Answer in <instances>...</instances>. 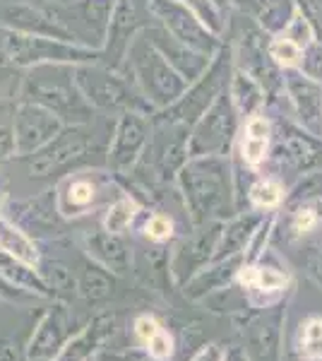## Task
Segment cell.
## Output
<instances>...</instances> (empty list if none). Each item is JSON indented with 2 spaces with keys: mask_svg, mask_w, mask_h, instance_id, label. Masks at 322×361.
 Instances as JSON below:
<instances>
[{
  "mask_svg": "<svg viewBox=\"0 0 322 361\" xmlns=\"http://www.w3.org/2000/svg\"><path fill=\"white\" fill-rule=\"evenodd\" d=\"M178 185L195 224H207L231 214L233 169L226 154L190 157L178 171Z\"/></svg>",
  "mask_w": 322,
  "mask_h": 361,
  "instance_id": "cell-1",
  "label": "cell"
},
{
  "mask_svg": "<svg viewBox=\"0 0 322 361\" xmlns=\"http://www.w3.org/2000/svg\"><path fill=\"white\" fill-rule=\"evenodd\" d=\"M120 73L125 75L142 97V102L154 111L173 106L188 90V80L163 58L159 51L142 32L132 39L128 46L125 61L120 66Z\"/></svg>",
  "mask_w": 322,
  "mask_h": 361,
  "instance_id": "cell-2",
  "label": "cell"
},
{
  "mask_svg": "<svg viewBox=\"0 0 322 361\" xmlns=\"http://www.w3.org/2000/svg\"><path fill=\"white\" fill-rule=\"evenodd\" d=\"M20 99L41 104L66 121L73 123H92L94 109L82 97L75 82V66L70 63H44V66L25 70L20 82Z\"/></svg>",
  "mask_w": 322,
  "mask_h": 361,
  "instance_id": "cell-3",
  "label": "cell"
},
{
  "mask_svg": "<svg viewBox=\"0 0 322 361\" xmlns=\"http://www.w3.org/2000/svg\"><path fill=\"white\" fill-rule=\"evenodd\" d=\"M44 63H101V51L0 25V70H29Z\"/></svg>",
  "mask_w": 322,
  "mask_h": 361,
  "instance_id": "cell-4",
  "label": "cell"
},
{
  "mask_svg": "<svg viewBox=\"0 0 322 361\" xmlns=\"http://www.w3.org/2000/svg\"><path fill=\"white\" fill-rule=\"evenodd\" d=\"M75 82H78L82 97L87 99L94 111H147L151 109L142 102V97L137 94V90L132 87L130 80L104 63H80L75 66Z\"/></svg>",
  "mask_w": 322,
  "mask_h": 361,
  "instance_id": "cell-5",
  "label": "cell"
},
{
  "mask_svg": "<svg viewBox=\"0 0 322 361\" xmlns=\"http://www.w3.org/2000/svg\"><path fill=\"white\" fill-rule=\"evenodd\" d=\"M231 73H233V54H231V44L224 39V46L216 51V56L212 58L209 68L204 70L195 82L188 85L185 94L180 97L173 106L163 109V111H154V114H161L163 118L192 128L197 121H200V116L212 106L214 99L228 87V82H231Z\"/></svg>",
  "mask_w": 322,
  "mask_h": 361,
  "instance_id": "cell-6",
  "label": "cell"
},
{
  "mask_svg": "<svg viewBox=\"0 0 322 361\" xmlns=\"http://www.w3.org/2000/svg\"><path fill=\"white\" fill-rule=\"evenodd\" d=\"M238 118L236 109L228 97V87L214 99L200 121L190 128L188 137V154L190 157H209V154H228L233 137L238 135Z\"/></svg>",
  "mask_w": 322,
  "mask_h": 361,
  "instance_id": "cell-7",
  "label": "cell"
},
{
  "mask_svg": "<svg viewBox=\"0 0 322 361\" xmlns=\"http://www.w3.org/2000/svg\"><path fill=\"white\" fill-rule=\"evenodd\" d=\"M142 3L154 25L163 27L178 42L188 44L207 56H214L224 46V37L214 34L200 17L178 0H142Z\"/></svg>",
  "mask_w": 322,
  "mask_h": 361,
  "instance_id": "cell-8",
  "label": "cell"
},
{
  "mask_svg": "<svg viewBox=\"0 0 322 361\" xmlns=\"http://www.w3.org/2000/svg\"><path fill=\"white\" fill-rule=\"evenodd\" d=\"M0 25L17 29V32L39 34V37L78 44V37L68 27L66 5L49 3V0H37V3H25V0L22 3H3L0 5Z\"/></svg>",
  "mask_w": 322,
  "mask_h": 361,
  "instance_id": "cell-9",
  "label": "cell"
},
{
  "mask_svg": "<svg viewBox=\"0 0 322 361\" xmlns=\"http://www.w3.org/2000/svg\"><path fill=\"white\" fill-rule=\"evenodd\" d=\"M92 140H94L92 123L66 126L46 147H41L39 152L25 157L27 173L32 178L54 176V173L63 171V169H68L70 164H75V161H80L82 157L89 152Z\"/></svg>",
  "mask_w": 322,
  "mask_h": 361,
  "instance_id": "cell-10",
  "label": "cell"
},
{
  "mask_svg": "<svg viewBox=\"0 0 322 361\" xmlns=\"http://www.w3.org/2000/svg\"><path fill=\"white\" fill-rule=\"evenodd\" d=\"M151 137V114L147 111H123L116 121L113 135L109 142V166L116 173H125L140 164L147 142Z\"/></svg>",
  "mask_w": 322,
  "mask_h": 361,
  "instance_id": "cell-11",
  "label": "cell"
},
{
  "mask_svg": "<svg viewBox=\"0 0 322 361\" xmlns=\"http://www.w3.org/2000/svg\"><path fill=\"white\" fill-rule=\"evenodd\" d=\"M63 128H66V121L51 111V109L34 102H25V99H17V109H15L17 157L25 159V157L39 152Z\"/></svg>",
  "mask_w": 322,
  "mask_h": 361,
  "instance_id": "cell-12",
  "label": "cell"
},
{
  "mask_svg": "<svg viewBox=\"0 0 322 361\" xmlns=\"http://www.w3.org/2000/svg\"><path fill=\"white\" fill-rule=\"evenodd\" d=\"M147 27L142 22V13H140V0H113L109 20L106 42L101 49V63L113 70H120L123 61H125L128 46L142 29Z\"/></svg>",
  "mask_w": 322,
  "mask_h": 361,
  "instance_id": "cell-13",
  "label": "cell"
},
{
  "mask_svg": "<svg viewBox=\"0 0 322 361\" xmlns=\"http://www.w3.org/2000/svg\"><path fill=\"white\" fill-rule=\"evenodd\" d=\"M111 8H113V0H75V3L66 5L68 27L78 37V44L94 51L104 49Z\"/></svg>",
  "mask_w": 322,
  "mask_h": 361,
  "instance_id": "cell-14",
  "label": "cell"
},
{
  "mask_svg": "<svg viewBox=\"0 0 322 361\" xmlns=\"http://www.w3.org/2000/svg\"><path fill=\"white\" fill-rule=\"evenodd\" d=\"M142 34L149 39L151 46H154L159 54L166 58L171 66L178 70L180 75H183L188 82H195L197 78L204 73V70L209 68V63H212V58L216 56H207V54H202V51H197V49H192V46L188 44H183V42H178L175 37H171V34L166 32L163 27L159 25H147L142 29Z\"/></svg>",
  "mask_w": 322,
  "mask_h": 361,
  "instance_id": "cell-15",
  "label": "cell"
},
{
  "mask_svg": "<svg viewBox=\"0 0 322 361\" xmlns=\"http://www.w3.org/2000/svg\"><path fill=\"white\" fill-rule=\"evenodd\" d=\"M228 13H241L265 32L282 34L294 20L296 10L289 0H228Z\"/></svg>",
  "mask_w": 322,
  "mask_h": 361,
  "instance_id": "cell-16",
  "label": "cell"
},
{
  "mask_svg": "<svg viewBox=\"0 0 322 361\" xmlns=\"http://www.w3.org/2000/svg\"><path fill=\"white\" fill-rule=\"evenodd\" d=\"M99 195V185L94 178L89 176H68L61 183V188L56 190V202H58V214L61 217H78V214H85L87 209L97 202Z\"/></svg>",
  "mask_w": 322,
  "mask_h": 361,
  "instance_id": "cell-17",
  "label": "cell"
},
{
  "mask_svg": "<svg viewBox=\"0 0 322 361\" xmlns=\"http://www.w3.org/2000/svg\"><path fill=\"white\" fill-rule=\"evenodd\" d=\"M269 135H272V123L265 114H255L243 121L241 133V161L250 169H260L265 164L269 152Z\"/></svg>",
  "mask_w": 322,
  "mask_h": 361,
  "instance_id": "cell-18",
  "label": "cell"
},
{
  "mask_svg": "<svg viewBox=\"0 0 322 361\" xmlns=\"http://www.w3.org/2000/svg\"><path fill=\"white\" fill-rule=\"evenodd\" d=\"M236 279L248 292L260 294L265 299H269V296H282L291 282L289 275L279 270V267H269L262 263H245L238 270Z\"/></svg>",
  "mask_w": 322,
  "mask_h": 361,
  "instance_id": "cell-19",
  "label": "cell"
},
{
  "mask_svg": "<svg viewBox=\"0 0 322 361\" xmlns=\"http://www.w3.org/2000/svg\"><path fill=\"white\" fill-rule=\"evenodd\" d=\"M228 97H231L233 109H236L238 118H241V123H243L245 118L260 114L262 102H265V87L257 82L253 75L233 68L231 82H228Z\"/></svg>",
  "mask_w": 322,
  "mask_h": 361,
  "instance_id": "cell-20",
  "label": "cell"
},
{
  "mask_svg": "<svg viewBox=\"0 0 322 361\" xmlns=\"http://www.w3.org/2000/svg\"><path fill=\"white\" fill-rule=\"evenodd\" d=\"M0 250L10 258L39 270V248L34 238L5 214H0Z\"/></svg>",
  "mask_w": 322,
  "mask_h": 361,
  "instance_id": "cell-21",
  "label": "cell"
},
{
  "mask_svg": "<svg viewBox=\"0 0 322 361\" xmlns=\"http://www.w3.org/2000/svg\"><path fill=\"white\" fill-rule=\"evenodd\" d=\"M257 224H260V217L248 214V217H236L221 226V236H219V243H216L214 258H212L214 263L216 260L233 258V255H243L248 241L255 236Z\"/></svg>",
  "mask_w": 322,
  "mask_h": 361,
  "instance_id": "cell-22",
  "label": "cell"
},
{
  "mask_svg": "<svg viewBox=\"0 0 322 361\" xmlns=\"http://www.w3.org/2000/svg\"><path fill=\"white\" fill-rule=\"evenodd\" d=\"M282 325H284V308H274L267 313L262 323L255 325V337L250 347L255 349L260 361H279V342H282Z\"/></svg>",
  "mask_w": 322,
  "mask_h": 361,
  "instance_id": "cell-23",
  "label": "cell"
},
{
  "mask_svg": "<svg viewBox=\"0 0 322 361\" xmlns=\"http://www.w3.org/2000/svg\"><path fill=\"white\" fill-rule=\"evenodd\" d=\"M87 248L89 255H94L101 265L111 267L116 272H123L128 265V250L123 246L120 234H111V231H97V234L87 236Z\"/></svg>",
  "mask_w": 322,
  "mask_h": 361,
  "instance_id": "cell-24",
  "label": "cell"
},
{
  "mask_svg": "<svg viewBox=\"0 0 322 361\" xmlns=\"http://www.w3.org/2000/svg\"><path fill=\"white\" fill-rule=\"evenodd\" d=\"M66 328H68V313L63 311V306L56 308V325H54V333H51V320L46 316V320L41 323L37 340H32V349H29V357L37 359V357H54V354L61 352V345L66 342Z\"/></svg>",
  "mask_w": 322,
  "mask_h": 361,
  "instance_id": "cell-25",
  "label": "cell"
},
{
  "mask_svg": "<svg viewBox=\"0 0 322 361\" xmlns=\"http://www.w3.org/2000/svg\"><path fill=\"white\" fill-rule=\"evenodd\" d=\"M294 347L298 361H322V316L301 320Z\"/></svg>",
  "mask_w": 322,
  "mask_h": 361,
  "instance_id": "cell-26",
  "label": "cell"
},
{
  "mask_svg": "<svg viewBox=\"0 0 322 361\" xmlns=\"http://www.w3.org/2000/svg\"><path fill=\"white\" fill-rule=\"evenodd\" d=\"M15 109L17 102H13V99H0V164H5V161L17 157Z\"/></svg>",
  "mask_w": 322,
  "mask_h": 361,
  "instance_id": "cell-27",
  "label": "cell"
},
{
  "mask_svg": "<svg viewBox=\"0 0 322 361\" xmlns=\"http://www.w3.org/2000/svg\"><path fill=\"white\" fill-rule=\"evenodd\" d=\"M250 205L257 209H277L284 202V185L277 178H257L248 190Z\"/></svg>",
  "mask_w": 322,
  "mask_h": 361,
  "instance_id": "cell-28",
  "label": "cell"
},
{
  "mask_svg": "<svg viewBox=\"0 0 322 361\" xmlns=\"http://www.w3.org/2000/svg\"><path fill=\"white\" fill-rule=\"evenodd\" d=\"M137 212H140V205L132 197H118V200L106 209V214H104V229L111 231V234H123V231L132 226Z\"/></svg>",
  "mask_w": 322,
  "mask_h": 361,
  "instance_id": "cell-29",
  "label": "cell"
},
{
  "mask_svg": "<svg viewBox=\"0 0 322 361\" xmlns=\"http://www.w3.org/2000/svg\"><path fill=\"white\" fill-rule=\"evenodd\" d=\"M178 3H183L185 8H190L214 34H219V37L226 34V22H228L226 13L219 8V5H214V0H178Z\"/></svg>",
  "mask_w": 322,
  "mask_h": 361,
  "instance_id": "cell-30",
  "label": "cell"
},
{
  "mask_svg": "<svg viewBox=\"0 0 322 361\" xmlns=\"http://www.w3.org/2000/svg\"><path fill=\"white\" fill-rule=\"evenodd\" d=\"M269 56L279 68H298L303 61V49L296 46L291 39H286L284 34H277L269 42Z\"/></svg>",
  "mask_w": 322,
  "mask_h": 361,
  "instance_id": "cell-31",
  "label": "cell"
},
{
  "mask_svg": "<svg viewBox=\"0 0 322 361\" xmlns=\"http://www.w3.org/2000/svg\"><path fill=\"white\" fill-rule=\"evenodd\" d=\"M284 37L286 39H291L296 46H301L303 51L308 49V44L313 42V27H310V22L303 17V13L301 10H296V15H294V20L286 25V29H284Z\"/></svg>",
  "mask_w": 322,
  "mask_h": 361,
  "instance_id": "cell-32",
  "label": "cell"
},
{
  "mask_svg": "<svg viewBox=\"0 0 322 361\" xmlns=\"http://www.w3.org/2000/svg\"><path fill=\"white\" fill-rule=\"evenodd\" d=\"M144 236L154 243H163L173 236V219L166 217V214H151V217L144 222Z\"/></svg>",
  "mask_w": 322,
  "mask_h": 361,
  "instance_id": "cell-33",
  "label": "cell"
},
{
  "mask_svg": "<svg viewBox=\"0 0 322 361\" xmlns=\"http://www.w3.org/2000/svg\"><path fill=\"white\" fill-rule=\"evenodd\" d=\"M89 352H92V337L89 333H82L75 337L73 342H68V345L56 354L54 361H85Z\"/></svg>",
  "mask_w": 322,
  "mask_h": 361,
  "instance_id": "cell-34",
  "label": "cell"
},
{
  "mask_svg": "<svg viewBox=\"0 0 322 361\" xmlns=\"http://www.w3.org/2000/svg\"><path fill=\"white\" fill-rule=\"evenodd\" d=\"M147 354L154 361H168L173 357V337L166 333V330H163V325L159 330H156L154 333V337H151V340L147 342Z\"/></svg>",
  "mask_w": 322,
  "mask_h": 361,
  "instance_id": "cell-35",
  "label": "cell"
},
{
  "mask_svg": "<svg viewBox=\"0 0 322 361\" xmlns=\"http://www.w3.org/2000/svg\"><path fill=\"white\" fill-rule=\"evenodd\" d=\"M320 224L318 209L315 207H298L294 212V219H291V231L296 236H306L310 231H315Z\"/></svg>",
  "mask_w": 322,
  "mask_h": 361,
  "instance_id": "cell-36",
  "label": "cell"
},
{
  "mask_svg": "<svg viewBox=\"0 0 322 361\" xmlns=\"http://www.w3.org/2000/svg\"><path fill=\"white\" fill-rule=\"evenodd\" d=\"M159 328H161V323L154 316H140L137 320H135V328L132 330H135V337H137V342L144 347L151 340V337H154V333Z\"/></svg>",
  "mask_w": 322,
  "mask_h": 361,
  "instance_id": "cell-37",
  "label": "cell"
},
{
  "mask_svg": "<svg viewBox=\"0 0 322 361\" xmlns=\"http://www.w3.org/2000/svg\"><path fill=\"white\" fill-rule=\"evenodd\" d=\"M192 361H226V349L221 345H207L192 357Z\"/></svg>",
  "mask_w": 322,
  "mask_h": 361,
  "instance_id": "cell-38",
  "label": "cell"
},
{
  "mask_svg": "<svg viewBox=\"0 0 322 361\" xmlns=\"http://www.w3.org/2000/svg\"><path fill=\"white\" fill-rule=\"evenodd\" d=\"M308 272H310V277H313L315 282L320 284V289H322V253H313L308 258Z\"/></svg>",
  "mask_w": 322,
  "mask_h": 361,
  "instance_id": "cell-39",
  "label": "cell"
},
{
  "mask_svg": "<svg viewBox=\"0 0 322 361\" xmlns=\"http://www.w3.org/2000/svg\"><path fill=\"white\" fill-rule=\"evenodd\" d=\"M5 197H8V188H5V183L0 180V214H3V207H5Z\"/></svg>",
  "mask_w": 322,
  "mask_h": 361,
  "instance_id": "cell-40",
  "label": "cell"
},
{
  "mask_svg": "<svg viewBox=\"0 0 322 361\" xmlns=\"http://www.w3.org/2000/svg\"><path fill=\"white\" fill-rule=\"evenodd\" d=\"M226 361H248V359H245L241 352H231V354L226 352Z\"/></svg>",
  "mask_w": 322,
  "mask_h": 361,
  "instance_id": "cell-41",
  "label": "cell"
},
{
  "mask_svg": "<svg viewBox=\"0 0 322 361\" xmlns=\"http://www.w3.org/2000/svg\"><path fill=\"white\" fill-rule=\"evenodd\" d=\"M214 5H219L224 13H228V0H214Z\"/></svg>",
  "mask_w": 322,
  "mask_h": 361,
  "instance_id": "cell-42",
  "label": "cell"
},
{
  "mask_svg": "<svg viewBox=\"0 0 322 361\" xmlns=\"http://www.w3.org/2000/svg\"><path fill=\"white\" fill-rule=\"evenodd\" d=\"M49 3H58V5H70V3H75V0H49Z\"/></svg>",
  "mask_w": 322,
  "mask_h": 361,
  "instance_id": "cell-43",
  "label": "cell"
}]
</instances>
